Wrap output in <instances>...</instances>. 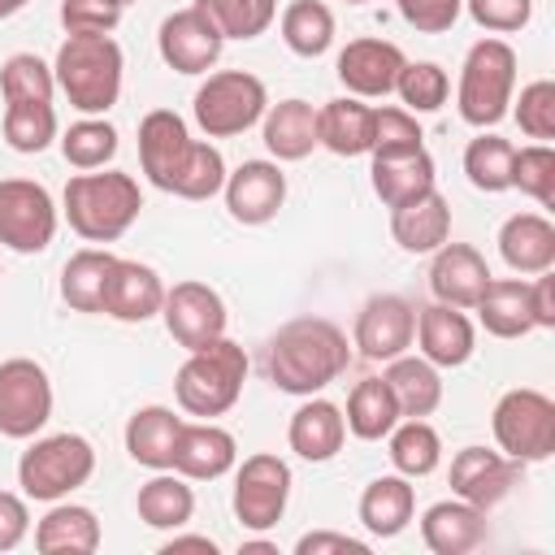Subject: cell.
Returning <instances> with one entry per match:
<instances>
[{"label": "cell", "instance_id": "obj_1", "mask_svg": "<svg viewBox=\"0 0 555 555\" xmlns=\"http://www.w3.org/2000/svg\"><path fill=\"white\" fill-rule=\"evenodd\" d=\"M139 165L156 191L178 199H212L225 186V156L212 143L191 139L173 108H152L139 121Z\"/></svg>", "mask_w": 555, "mask_h": 555}, {"label": "cell", "instance_id": "obj_2", "mask_svg": "<svg viewBox=\"0 0 555 555\" xmlns=\"http://www.w3.org/2000/svg\"><path fill=\"white\" fill-rule=\"evenodd\" d=\"M351 364L347 334L325 317H295L269 338V377L286 395H317Z\"/></svg>", "mask_w": 555, "mask_h": 555}, {"label": "cell", "instance_id": "obj_3", "mask_svg": "<svg viewBox=\"0 0 555 555\" xmlns=\"http://www.w3.org/2000/svg\"><path fill=\"white\" fill-rule=\"evenodd\" d=\"M121 69H126V56L113 35H69L52 61L56 87L82 117H104L117 104Z\"/></svg>", "mask_w": 555, "mask_h": 555}, {"label": "cell", "instance_id": "obj_4", "mask_svg": "<svg viewBox=\"0 0 555 555\" xmlns=\"http://www.w3.org/2000/svg\"><path fill=\"white\" fill-rule=\"evenodd\" d=\"M65 217H69V230L87 243H117L139 208H143V195H139V182L121 169H104V173H74L65 182Z\"/></svg>", "mask_w": 555, "mask_h": 555}, {"label": "cell", "instance_id": "obj_5", "mask_svg": "<svg viewBox=\"0 0 555 555\" xmlns=\"http://www.w3.org/2000/svg\"><path fill=\"white\" fill-rule=\"evenodd\" d=\"M243 382H247V351L221 334L217 343L186 351L182 369L173 373V395H178V408L186 416L212 421L238 403Z\"/></svg>", "mask_w": 555, "mask_h": 555}, {"label": "cell", "instance_id": "obj_6", "mask_svg": "<svg viewBox=\"0 0 555 555\" xmlns=\"http://www.w3.org/2000/svg\"><path fill=\"white\" fill-rule=\"evenodd\" d=\"M516 87V52L507 39H477L464 56L460 87H455V108L468 126L486 130L507 117Z\"/></svg>", "mask_w": 555, "mask_h": 555}, {"label": "cell", "instance_id": "obj_7", "mask_svg": "<svg viewBox=\"0 0 555 555\" xmlns=\"http://www.w3.org/2000/svg\"><path fill=\"white\" fill-rule=\"evenodd\" d=\"M95 473V447L82 434H48L35 438L17 460V486L35 503H56L87 486Z\"/></svg>", "mask_w": 555, "mask_h": 555}, {"label": "cell", "instance_id": "obj_8", "mask_svg": "<svg viewBox=\"0 0 555 555\" xmlns=\"http://www.w3.org/2000/svg\"><path fill=\"white\" fill-rule=\"evenodd\" d=\"M269 108V91L256 74L247 69H221V74H208L195 91V126L208 134V139H234L243 130H251Z\"/></svg>", "mask_w": 555, "mask_h": 555}, {"label": "cell", "instance_id": "obj_9", "mask_svg": "<svg viewBox=\"0 0 555 555\" xmlns=\"http://www.w3.org/2000/svg\"><path fill=\"white\" fill-rule=\"evenodd\" d=\"M494 442L503 455L520 460V464H542L555 455V403L542 390H507L494 403Z\"/></svg>", "mask_w": 555, "mask_h": 555}, {"label": "cell", "instance_id": "obj_10", "mask_svg": "<svg viewBox=\"0 0 555 555\" xmlns=\"http://www.w3.org/2000/svg\"><path fill=\"white\" fill-rule=\"evenodd\" d=\"M56 234V204L43 182L0 178V247L35 256L48 251Z\"/></svg>", "mask_w": 555, "mask_h": 555}, {"label": "cell", "instance_id": "obj_11", "mask_svg": "<svg viewBox=\"0 0 555 555\" xmlns=\"http://www.w3.org/2000/svg\"><path fill=\"white\" fill-rule=\"evenodd\" d=\"M286 499H291V464L282 455H247L234 473V516L243 529L251 533H264L282 520L286 512Z\"/></svg>", "mask_w": 555, "mask_h": 555}, {"label": "cell", "instance_id": "obj_12", "mask_svg": "<svg viewBox=\"0 0 555 555\" xmlns=\"http://www.w3.org/2000/svg\"><path fill=\"white\" fill-rule=\"evenodd\" d=\"M52 416V382L39 360L13 356L0 364V434L35 438Z\"/></svg>", "mask_w": 555, "mask_h": 555}, {"label": "cell", "instance_id": "obj_13", "mask_svg": "<svg viewBox=\"0 0 555 555\" xmlns=\"http://www.w3.org/2000/svg\"><path fill=\"white\" fill-rule=\"evenodd\" d=\"M160 317H165V330L178 347L186 351H199L208 343H217L225 334V299L208 286V282H178L165 291V304H160Z\"/></svg>", "mask_w": 555, "mask_h": 555}, {"label": "cell", "instance_id": "obj_14", "mask_svg": "<svg viewBox=\"0 0 555 555\" xmlns=\"http://www.w3.org/2000/svg\"><path fill=\"white\" fill-rule=\"evenodd\" d=\"M156 48H160V61L178 74H208L217 61H221V30L212 26V17L191 4V9H178L160 22L156 30Z\"/></svg>", "mask_w": 555, "mask_h": 555}, {"label": "cell", "instance_id": "obj_15", "mask_svg": "<svg viewBox=\"0 0 555 555\" xmlns=\"http://www.w3.org/2000/svg\"><path fill=\"white\" fill-rule=\"evenodd\" d=\"M520 477H525V464L503 455V451L464 447L451 460V490H455V499H464V503H473L481 512L499 507L520 486Z\"/></svg>", "mask_w": 555, "mask_h": 555}, {"label": "cell", "instance_id": "obj_16", "mask_svg": "<svg viewBox=\"0 0 555 555\" xmlns=\"http://www.w3.org/2000/svg\"><path fill=\"white\" fill-rule=\"evenodd\" d=\"M416 338V308L403 295H373L360 317H356V334L351 347H360L364 360H395L412 347Z\"/></svg>", "mask_w": 555, "mask_h": 555}, {"label": "cell", "instance_id": "obj_17", "mask_svg": "<svg viewBox=\"0 0 555 555\" xmlns=\"http://www.w3.org/2000/svg\"><path fill=\"white\" fill-rule=\"evenodd\" d=\"M225 208L243 225H264L286 204V173L278 160H243L234 173H225Z\"/></svg>", "mask_w": 555, "mask_h": 555}, {"label": "cell", "instance_id": "obj_18", "mask_svg": "<svg viewBox=\"0 0 555 555\" xmlns=\"http://www.w3.org/2000/svg\"><path fill=\"white\" fill-rule=\"evenodd\" d=\"M403 52L399 43L390 39H351L343 52H338V82L356 95V100H377V95H390L395 91V78L403 69Z\"/></svg>", "mask_w": 555, "mask_h": 555}, {"label": "cell", "instance_id": "obj_19", "mask_svg": "<svg viewBox=\"0 0 555 555\" xmlns=\"http://www.w3.org/2000/svg\"><path fill=\"white\" fill-rule=\"evenodd\" d=\"M234 460H238V442L230 429H221L212 421H195V425L182 421L169 468L186 481H217L234 468Z\"/></svg>", "mask_w": 555, "mask_h": 555}, {"label": "cell", "instance_id": "obj_20", "mask_svg": "<svg viewBox=\"0 0 555 555\" xmlns=\"http://www.w3.org/2000/svg\"><path fill=\"white\" fill-rule=\"evenodd\" d=\"M165 304V282L152 264L143 260H113L108 269V282H104V304L100 312H108L113 321H126V325H139L147 317H156Z\"/></svg>", "mask_w": 555, "mask_h": 555}, {"label": "cell", "instance_id": "obj_21", "mask_svg": "<svg viewBox=\"0 0 555 555\" xmlns=\"http://www.w3.org/2000/svg\"><path fill=\"white\" fill-rule=\"evenodd\" d=\"M416 338H421V356L434 369H460L473 360L477 351V330L464 317V308L451 304H429L416 312Z\"/></svg>", "mask_w": 555, "mask_h": 555}, {"label": "cell", "instance_id": "obj_22", "mask_svg": "<svg viewBox=\"0 0 555 555\" xmlns=\"http://www.w3.org/2000/svg\"><path fill=\"white\" fill-rule=\"evenodd\" d=\"M490 282V264L477 247L468 243H442L434 251V264H429V291L438 295V304H451V308H477L481 291Z\"/></svg>", "mask_w": 555, "mask_h": 555}, {"label": "cell", "instance_id": "obj_23", "mask_svg": "<svg viewBox=\"0 0 555 555\" xmlns=\"http://www.w3.org/2000/svg\"><path fill=\"white\" fill-rule=\"evenodd\" d=\"M343 438H347L343 408L330 403V399H317V395H308V399L295 408L291 425H286V442H291V451H295L299 460H308V464H325V460H334L338 447H343Z\"/></svg>", "mask_w": 555, "mask_h": 555}, {"label": "cell", "instance_id": "obj_24", "mask_svg": "<svg viewBox=\"0 0 555 555\" xmlns=\"http://www.w3.org/2000/svg\"><path fill=\"white\" fill-rule=\"evenodd\" d=\"M486 533H490L486 512L464 499H442L421 516V538L434 555H468L486 542Z\"/></svg>", "mask_w": 555, "mask_h": 555}, {"label": "cell", "instance_id": "obj_25", "mask_svg": "<svg viewBox=\"0 0 555 555\" xmlns=\"http://www.w3.org/2000/svg\"><path fill=\"white\" fill-rule=\"evenodd\" d=\"M390 234H395V243H399L403 251H412V256L438 251V247L451 238V204H447V199L438 195V186H434V191H425V195H416V199L390 208Z\"/></svg>", "mask_w": 555, "mask_h": 555}, {"label": "cell", "instance_id": "obj_26", "mask_svg": "<svg viewBox=\"0 0 555 555\" xmlns=\"http://www.w3.org/2000/svg\"><path fill=\"white\" fill-rule=\"evenodd\" d=\"M499 256L516 273H546L555 264V225L542 212H512L499 225Z\"/></svg>", "mask_w": 555, "mask_h": 555}, {"label": "cell", "instance_id": "obj_27", "mask_svg": "<svg viewBox=\"0 0 555 555\" xmlns=\"http://www.w3.org/2000/svg\"><path fill=\"white\" fill-rule=\"evenodd\" d=\"M412 512H416V490L403 473L373 477L360 494V525L373 538H399L412 525Z\"/></svg>", "mask_w": 555, "mask_h": 555}, {"label": "cell", "instance_id": "obj_28", "mask_svg": "<svg viewBox=\"0 0 555 555\" xmlns=\"http://www.w3.org/2000/svg\"><path fill=\"white\" fill-rule=\"evenodd\" d=\"M264 147L273 160H304L312 156L317 143V108L308 100H278L273 108H264Z\"/></svg>", "mask_w": 555, "mask_h": 555}, {"label": "cell", "instance_id": "obj_29", "mask_svg": "<svg viewBox=\"0 0 555 555\" xmlns=\"http://www.w3.org/2000/svg\"><path fill=\"white\" fill-rule=\"evenodd\" d=\"M317 143L334 156H364L373 147V108L356 95H338L317 108Z\"/></svg>", "mask_w": 555, "mask_h": 555}, {"label": "cell", "instance_id": "obj_30", "mask_svg": "<svg viewBox=\"0 0 555 555\" xmlns=\"http://www.w3.org/2000/svg\"><path fill=\"white\" fill-rule=\"evenodd\" d=\"M477 317L486 325V334L494 338H525L533 325V308H529V282L520 278H490L481 299H477Z\"/></svg>", "mask_w": 555, "mask_h": 555}, {"label": "cell", "instance_id": "obj_31", "mask_svg": "<svg viewBox=\"0 0 555 555\" xmlns=\"http://www.w3.org/2000/svg\"><path fill=\"white\" fill-rule=\"evenodd\" d=\"M178 429H182V416H173V408H160V403L139 408L126 421V451H130V460L143 464V468H152V473L169 468Z\"/></svg>", "mask_w": 555, "mask_h": 555}, {"label": "cell", "instance_id": "obj_32", "mask_svg": "<svg viewBox=\"0 0 555 555\" xmlns=\"http://www.w3.org/2000/svg\"><path fill=\"white\" fill-rule=\"evenodd\" d=\"M100 546V520L82 503H56L35 525V551L43 555H91Z\"/></svg>", "mask_w": 555, "mask_h": 555}, {"label": "cell", "instance_id": "obj_33", "mask_svg": "<svg viewBox=\"0 0 555 555\" xmlns=\"http://www.w3.org/2000/svg\"><path fill=\"white\" fill-rule=\"evenodd\" d=\"M373 191L386 208H399L425 191H434V156L425 147L399 156H373Z\"/></svg>", "mask_w": 555, "mask_h": 555}, {"label": "cell", "instance_id": "obj_34", "mask_svg": "<svg viewBox=\"0 0 555 555\" xmlns=\"http://www.w3.org/2000/svg\"><path fill=\"white\" fill-rule=\"evenodd\" d=\"M386 386L399 403V416H429L442 403V377L425 356H395L386 360Z\"/></svg>", "mask_w": 555, "mask_h": 555}, {"label": "cell", "instance_id": "obj_35", "mask_svg": "<svg viewBox=\"0 0 555 555\" xmlns=\"http://www.w3.org/2000/svg\"><path fill=\"white\" fill-rule=\"evenodd\" d=\"M134 507H139V520H143L147 529H165V533H173V529H182V525L195 516V490L186 486V477L160 468L152 481L139 486Z\"/></svg>", "mask_w": 555, "mask_h": 555}, {"label": "cell", "instance_id": "obj_36", "mask_svg": "<svg viewBox=\"0 0 555 555\" xmlns=\"http://www.w3.org/2000/svg\"><path fill=\"white\" fill-rule=\"evenodd\" d=\"M343 421H347V429H351L356 438H364V442L386 438V434L399 425V403H395L386 377H364V382H356L351 395H347V416H343Z\"/></svg>", "mask_w": 555, "mask_h": 555}, {"label": "cell", "instance_id": "obj_37", "mask_svg": "<svg viewBox=\"0 0 555 555\" xmlns=\"http://www.w3.org/2000/svg\"><path fill=\"white\" fill-rule=\"evenodd\" d=\"M113 251L104 247H82L65 260L61 269V299L74 308V312H100L104 304V282H108V269H113Z\"/></svg>", "mask_w": 555, "mask_h": 555}, {"label": "cell", "instance_id": "obj_38", "mask_svg": "<svg viewBox=\"0 0 555 555\" xmlns=\"http://www.w3.org/2000/svg\"><path fill=\"white\" fill-rule=\"evenodd\" d=\"M386 438H390V464L403 477H429L442 460V438L425 416H399V425Z\"/></svg>", "mask_w": 555, "mask_h": 555}, {"label": "cell", "instance_id": "obj_39", "mask_svg": "<svg viewBox=\"0 0 555 555\" xmlns=\"http://www.w3.org/2000/svg\"><path fill=\"white\" fill-rule=\"evenodd\" d=\"M282 43L295 56H321L334 43V13L321 0H291L282 9Z\"/></svg>", "mask_w": 555, "mask_h": 555}, {"label": "cell", "instance_id": "obj_40", "mask_svg": "<svg viewBox=\"0 0 555 555\" xmlns=\"http://www.w3.org/2000/svg\"><path fill=\"white\" fill-rule=\"evenodd\" d=\"M512 156L516 147L499 134H477L468 147H464V173L477 191L486 195H499V191H512Z\"/></svg>", "mask_w": 555, "mask_h": 555}, {"label": "cell", "instance_id": "obj_41", "mask_svg": "<svg viewBox=\"0 0 555 555\" xmlns=\"http://www.w3.org/2000/svg\"><path fill=\"white\" fill-rule=\"evenodd\" d=\"M4 139L13 152H43L56 139V108L43 100H22V104H4Z\"/></svg>", "mask_w": 555, "mask_h": 555}, {"label": "cell", "instance_id": "obj_42", "mask_svg": "<svg viewBox=\"0 0 555 555\" xmlns=\"http://www.w3.org/2000/svg\"><path fill=\"white\" fill-rule=\"evenodd\" d=\"M61 156L74 169H104L117 156V130L104 117H82L61 134Z\"/></svg>", "mask_w": 555, "mask_h": 555}, {"label": "cell", "instance_id": "obj_43", "mask_svg": "<svg viewBox=\"0 0 555 555\" xmlns=\"http://www.w3.org/2000/svg\"><path fill=\"white\" fill-rule=\"evenodd\" d=\"M195 4L212 17L221 39H256L278 17V0H195Z\"/></svg>", "mask_w": 555, "mask_h": 555}, {"label": "cell", "instance_id": "obj_44", "mask_svg": "<svg viewBox=\"0 0 555 555\" xmlns=\"http://www.w3.org/2000/svg\"><path fill=\"white\" fill-rule=\"evenodd\" d=\"M52 91H56V74L35 52H13L0 65V95H4V104H22V100L52 104Z\"/></svg>", "mask_w": 555, "mask_h": 555}, {"label": "cell", "instance_id": "obj_45", "mask_svg": "<svg viewBox=\"0 0 555 555\" xmlns=\"http://www.w3.org/2000/svg\"><path fill=\"white\" fill-rule=\"evenodd\" d=\"M395 91L408 104V113H438L447 104L451 78L438 61H403V69L395 78Z\"/></svg>", "mask_w": 555, "mask_h": 555}, {"label": "cell", "instance_id": "obj_46", "mask_svg": "<svg viewBox=\"0 0 555 555\" xmlns=\"http://www.w3.org/2000/svg\"><path fill=\"white\" fill-rule=\"evenodd\" d=\"M512 186L542 208H555V147L551 143H529L516 147L512 156Z\"/></svg>", "mask_w": 555, "mask_h": 555}, {"label": "cell", "instance_id": "obj_47", "mask_svg": "<svg viewBox=\"0 0 555 555\" xmlns=\"http://www.w3.org/2000/svg\"><path fill=\"white\" fill-rule=\"evenodd\" d=\"M425 147L421 121L408 108H373V156H399V152H416Z\"/></svg>", "mask_w": 555, "mask_h": 555}, {"label": "cell", "instance_id": "obj_48", "mask_svg": "<svg viewBox=\"0 0 555 555\" xmlns=\"http://www.w3.org/2000/svg\"><path fill=\"white\" fill-rule=\"evenodd\" d=\"M516 121H520V130L529 134V139H538V143H551L555 139V82L551 78H533L525 91H520V100H516Z\"/></svg>", "mask_w": 555, "mask_h": 555}, {"label": "cell", "instance_id": "obj_49", "mask_svg": "<svg viewBox=\"0 0 555 555\" xmlns=\"http://www.w3.org/2000/svg\"><path fill=\"white\" fill-rule=\"evenodd\" d=\"M61 22L69 35H113L121 22V4L113 0H61Z\"/></svg>", "mask_w": 555, "mask_h": 555}, {"label": "cell", "instance_id": "obj_50", "mask_svg": "<svg viewBox=\"0 0 555 555\" xmlns=\"http://www.w3.org/2000/svg\"><path fill=\"white\" fill-rule=\"evenodd\" d=\"M464 9L481 30H494V35L525 30L533 17V0H464Z\"/></svg>", "mask_w": 555, "mask_h": 555}, {"label": "cell", "instance_id": "obj_51", "mask_svg": "<svg viewBox=\"0 0 555 555\" xmlns=\"http://www.w3.org/2000/svg\"><path fill=\"white\" fill-rule=\"evenodd\" d=\"M395 9H399V17H403L412 30H421V35H442V30H451V26L460 22L464 0H395Z\"/></svg>", "mask_w": 555, "mask_h": 555}, {"label": "cell", "instance_id": "obj_52", "mask_svg": "<svg viewBox=\"0 0 555 555\" xmlns=\"http://www.w3.org/2000/svg\"><path fill=\"white\" fill-rule=\"evenodd\" d=\"M30 533V507L22 494L0 490V551L22 546V538Z\"/></svg>", "mask_w": 555, "mask_h": 555}, {"label": "cell", "instance_id": "obj_53", "mask_svg": "<svg viewBox=\"0 0 555 555\" xmlns=\"http://www.w3.org/2000/svg\"><path fill=\"white\" fill-rule=\"evenodd\" d=\"M330 551H338V555H369V542H360L351 533H334V529H312V533H304L295 542V555H330Z\"/></svg>", "mask_w": 555, "mask_h": 555}, {"label": "cell", "instance_id": "obj_54", "mask_svg": "<svg viewBox=\"0 0 555 555\" xmlns=\"http://www.w3.org/2000/svg\"><path fill=\"white\" fill-rule=\"evenodd\" d=\"M529 308H533V325L538 330H555V278H551V269L546 273H533V282H529Z\"/></svg>", "mask_w": 555, "mask_h": 555}, {"label": "cell", "instance_id": "obj_55", "mask_svg": "<svg viewBox=\"0 0 555 555\" xmlns=\"http://www.w3.org/2000/svg\"><path fill=\"white\" fill-rule=\"evenodd\" d=\"M178 551H204V555H212L217 542H212V538H199V533H182V538L173 533V538L160 546V555H178Z\"/></svg>", "mask_w": 555, "mask_h": 555}, {"label": "cell", "instance_id": "obj_56", "mask_svg": "<svg viewBox=\"0 0 555 555\" xmlns=\"http://www.w3.org/2000/svg\"><path fill=\"white\" fill-rule=\"evenodd\" d=\"M26 4H30V0H0V22H4V17H13V13H22Z\"/></svg>", "mask_w": 555, "mask_h": 555}, {"label": "cell", "instance_id": "obj_57", "mask_svg": "<svg viewBox=\"0 0 555 555\" xmlns=\"http://www.w3.org/2000/svg\"><path fill=\"white\" fill-rule=\"evenodd\" d=\"M113 4H121V9H126V4H134V0H113Z\"/></svg>", "mask_w": 555, "mask_h": 555}, {"label": "cell", "instance_id": "obj_58", "mask_svg": "<svg viewBox=\"0 0 555 555\" xmlns=\"http://www.w3.org/2000/svg\"><path fill=\"white\" fill-rule=\"evenodd\" d=\"M347 4H364V0H347Z\"/></svg>", "mask_w": 555, "mask_h": 555}]
</instances>
